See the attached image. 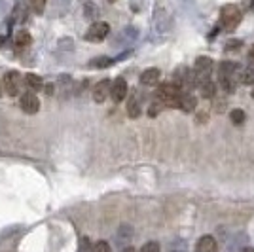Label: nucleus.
Wrapping results in <instances>:
<instances>
[{
    "mask_svg": "<svg viewBox=\"0 0 254 252\" xmlns=\"http://www.w3.org/2000/svg\"><path fill=\"white\" fill-rule=\"evenodd\" d=\"M182 89H180L179 84H161L156 91V99L158 103H161L163 106L167 108H180V101H182Z\"/></svg>",
    "mask_w": 254,
    "mask_h": 252,
    "instance_id": "obj_1",
    "label": "nucleus"
},
{
    "mask_svg": "<svg viewBox=\"0 0 254 252\" xmlns=\"http://www.w3.org/2000/svg\"><path fill=\"white\" fill-rule=\"evenodd\" d=\"M243 19V11L237 4H226L220 10V27L226 32H232L239 27V23Z\"/></svg>",
    "mask_w": 254,
    "mask_h": 252,
    "instance_id": "obj_2",
    "label": "nucleus"
},
{
    "mask_svg": "<svg viewBox=\"0 0 254 252\" xmlns=\"http://www.w3.org/2000/svg\"><path fill=\"white\" fill-rule=\"evenodd\" d=\"M237 70H239V64L233 63V61H224V63H220V84H222V87L228 93H232L233 89H235Z\"/></svg>",
    "mask_w": 254,
    "mask_h": 252,
    "instance_id": "obj_3",
    "label": "nucleus"
},
{
    "mask_svg": "<svg viewBox=\"0 0 254 252\" xmlns=\"http://www.w3.org/2000/svg\"><path fill=\"white\" fill-rule=\"evenodd\" d=\"M212 70V59L209 57H197V61L193 64V76H195V84L199 85L209 80Z\"/></svg>",
    "mask_w": 254,
    "mask_h": 252,
    "instance_id": "obj_4",
    "label": "nucleus"
},
{
    "mask_svg": "<svg viewBox=\"0 0 254 252\" xmlns=\"http://www.w3.org/2000/svg\"><path fill=\"white\" fill-rule=\"evenodd\" d=\"M108 32H110L108 23L97 21L87 29V32H85V40H87V42H103L106 36H108Z\"/></svg>",
    "mask_w": 254,
    "mask_h": 252,
    "instance_id": "obj_5",
    "label": "nucleus"
},
{
    "mask_svg": "<svg viewBox=\"0 0 254 252\" xmlns=\"http://www.w3.org/2000/svg\"><path fill=\"white\" fill-rule=\"evenodd\" d=\"M2 84H4V91L10 95V97L19 95V89H21V74L17 72V70L6 72L4 80H2Z\"/></svg>",
    "mask_w": 254,
    "mask_h": 252,
    "instance_id": "obj_6",
    "label": "nucleus"
},
{
    "mask_svg": "<svg viewBox=\"0 0 254 252\" xmlns=\"http://www.w3.org/2000/svg\"><path fill=\"white\" fill-rule=\"evenodd\" d=\"M19 105H21L23 112H27V114H36V112L40 110V101H38V97H36L34 91H27V93H23Z\"/></svg>",
    "mask_w": 254,
    "mask_h": 252,
    "instance_id": "obj_7",
    "label": "nucleus"
},
{
    "mask_svg": "<svg viewBox=\"0 0 254 252\" xmlns=\"http://www.w3.org/2000/svg\"><path fill=\"white\" fill-rule=\"evenodd\" d=\"M110 89H112V80H108V78L101 80V82L93 87V101L99 103V105L105 103L106 99L110 97Z\"/></svg>",
    "mask_w": 254,
    "mask_h": 252,
    "instance_id": "obj_8",
    "label": "nucleus"
},
{
    "mask_svg": "<svg viewBox=\"0 0 254 252\" xmlns=\"http://www.w3.org/2000/svg\"><path fill=\"white\" fill-rule=\"evenodd\" d=\"M110 97H112V101H114V103H122V101L126 99V97H127V82H126V78L118 76L116 80L112 82Z\"/></svg>",
    "mask_w": 254,
    "mask_h": 252,
    "instance_id": "obj_9",
    "label": "nucleus"
},
{
    "mask_svg": "<svg viewBox=\"0 0 254 252\" xmlns=\"http://www.w3.org/2000/svg\"><path fill=\"white\" fill-rule=\"evenodd\" d=\"M159 78H161V70L159 68H146L144 72L140 74V85H148V87H152V85H158Z\"/></svg>",
    "mask_w": 254,
    "mask_h": 252,
    "instance_id": "obj_10",
    "label": "nucleus"
},
{
    "mask_svg": "<svg viewBox=\"0 0 254 252\" xmlns=\"http://www.w3.org/2000/svg\"><path fill=\"white\" fill-rule=\"evenodd\" d=\"M195 252H218V245L211 235H203L195 245Z\"/></svg>",
    "mask_w": 254,
    "mask_h": 252,
    "instance_id": "obj_11",
    "label": "nucleus"
},
{
    "mask_svg": "<svg viewBox=\"0 0 254 252\" xmlns=\"http://www.w3.org/2000/svg\"><path fill=\"white\" fill-rule=\"evenodd\" d=\"M142 112V108H140V101H138L137 95H133L129 101H127V114L129 118H133V120H137L138 116Z\"/></svg>",
    "mask_w": 254,
    "mask_h": 252,
    "instance_id": "obj_12",
    "label": "nucleus"
},
{
    "mask_svg": "<svg viewBox=\"0 0 254 252\" xmlns=\"http://www.w3.org/2000/svg\"><path fill=\"white\" fill-rule=\"evenodd\" d=\"M31 42H32V36L29 31H17L15 38H13V44H15L17 50H23V48L31 46Z\"/></svg>",
    "mask_w": 254,
    "mask_h": 252,
    "instance_id": "obj_13",
    "label": "nucleus"
},
{
    "mask_svg": "<svg viewBox=\"0 0 254 252\" xmlns=\"http://www.w3.org/2000/svg\"><path fill=\"white\" fill-rule=\"evenodd\" d=\"M197 105V101H195V97L191 93H182V101H180V110H184V112H191L193 108Z\"/></svg>",
    "mask_w": 254,
    "mask_h": 252,
    "instance_id": "obj_14",
    "label": "nucleus"
},
{
    "mask_svg": "<svg viewBox=\"0 0 254 252\" xmlns=\"http://www.w3.org/2000/svg\"><path fill=\"white\" fill-rule=\"evenodd\" d=\"M25 82H27V85L31 87L32 91H40V89H44V80L38 76V74H27V76H25Z\"/></svg>",
    "mask_w": 254,
    "mask_h": 252,
    "instance_id": "obj_15",
    "label": "nucleus"
},
{
    "mask_svg": "<svg viewBox=\"0 0 254 252\" xmlns=\"http://www.w3.org/2000/svg\"><path fill=\"white\" fill-rule=\"evenodd\" d=\"M199 91H201V95L205 97V99H212L214 93H216V85L212 84L211 80H207V82L199 84Z\"/></svg>",
    "mask_w": 254,
    "mask_h": 252,
    "instance_id": "obj_16",
    "label": "nucleus"
},
{
    "mask_svg": "<svg viewBox=\"0 0 254 252\" xmlns=\"http://www.w3.org/2000/svg\"><path fill=\"white\" fill-rule=\"evenodd\" d=\"M239 82H243V84H254V68H245V70H241Z\"/></svg>",
    "mask_w": 254,
    "mask_h": 252,
    "instance_id": "obj_17",
    "label": "nucleus"
},
{
    "mask_svg": "<svg viewBox=\"0 0 254 252\" xmlns=\"http://www.w3.org/2000/svg\"><path fill=\"white\" fill-rule=\"evenodd\" d=\"M31 2V10L36 13V15H42L44 10H46V2L48 0H29Z\"/></svg>",
    "mask_w": 254,
    "mask_h": 252,
    "instance_id": "obj_18",
    "label": "nucleus"
},
{
    "mask_svg": "<svg viewBox=\"0 0 254 252\" xmlns=\"http://www.w3.org/2000/svg\"><path fill=\"white\" fill-rule=\"evenodd\" d=\"M230 118H232V122L235 124V126H239V124H243L245 122V112L243 110H232Z\"/></svg>",
    "mask_w": 254,
    "mask_h": 252,
    "instance_id": "obj_19",
    "label": "nucleus"
},
{
    "mask_svg": "<svg viewBox=\"0 0 254 252\" xmlns=\"http://www.w3.org/2000/svg\"><path fill=\"white\" fill-rule=\"evenodd\" d=\"M138 252H159V245L156 241H150L146 245H142V249Z\"/></svg>",
    "mask_w": 254,
    "mask_h": 252,
    "instance_id": "obj_20",
    "label": "nucleus"
},
{
    "mask_svg": "<svg viewBox=\"0 0 254 252\" xmlns=\"http://www.w3.org/2000/svg\"><path fill=\"white\" fill-rule=\"evenodd\" d=\"M114 63V59H106V57H101V59H93L91 61V66H108V64Z\"/></svg>",
    "mask_w": 254,
    "mask_h": 252,
    "instance_id": "obj_21",
    "label": "nucleus"
},
{
    "mask_svg": "<svg viewBox=\"0 0 254 252\" xmlns=\"http://www.w3.org/2000/svg\"><path fill=\"white\" fill-rule=\"evenodd\" d=\"M91 252H110V245L105 241H99L95 247L91 249Z\"/></svg>",
    "mask_w": 254,
    "mask_h": 252,
    "instance_id": "obj_22",
    "label": "nucleus"
},
{
    "mask_svg": "<svg viewBox=\"0 0 254 252\" xmlns=\"http://www.w3.org/2000/svg\"><path fill=\"white\" fill-rule=\"evenodd\" d=\"M122 252H137V251H135L133 247H127V249H124V251H122Z\"/></svg>",
    "mask_w": 254,
    "mask_h": 252,
    "instance_id": "obj_23",
    "label": "nucleus"
},
{
    "mask_svg": "<svg viewBox=\"0 0 254 252\" xmlns=\"http://www.w3.org/2000/svg\"><path fill=\"white\" fill-rule=\"evenodd\" d=\"M249 57H251V59H253V61H254V46H253V48H251V52H249Z\"/></svg>",
    "mask_w": 254,
    "mask_h": 252,
    "instance_id": "obj_24",
    "label": "nucleus"
},
{
    "mask_svg": "<svg viewBox=\"0 0 254 252\" xmlns=\"http://www.w3.org/2000/svg\"><path fill=\"white\" fill-rule=\"evenodd\" d=\"M2 93H4V84L0 82V97H2Z\"/></svg>",
    "mask_w": 254,
    "mask_h": 252,
    "instance_id": "obj_25",
    "label": "nucleus"
},
{
    "mask_svg": "<svg viewBox=\"0 0 254 252\" xmlns=\"http://www.w3.org/2000/svg\"><path fill=\"white\" fill-rule=\"evenodd\" d=\"M243 252H254V249H247V251H243Z\"/></svg>",
    "mask_w": 254,
    "mask_h": 252,
    "instance_id": "obj_26",
    "label": "nucleus"
},
{
    "mask_svg": "<svg viewBox=\"0 0 254 252\" xmlns=\"http://www.w3.org/2000/svg\"><path fill=\"white\" fill-rule=\"evenodd\" d=\"M108 2H114V0H108Z\"/></svg>",
    "mask_w": 254,
    "mask_h": 252,
    "instance_id": "obj_27",
    "label": "nucleus"
},
{
    "mask_svg": "<svg viewBox=\"0 0 254 252\" xmlns=\"http://www.w3.org/2000/svg\"><path fill=\"white\" fill-rule=\"evenodd\" d=\"M253 97H254V89H253Z\"/></svg>",
    "mask_w": 254,
    "mask_h": 252,
    "instance_id": "obj_28",
    "label": "nucleus"
}]
</instances>
